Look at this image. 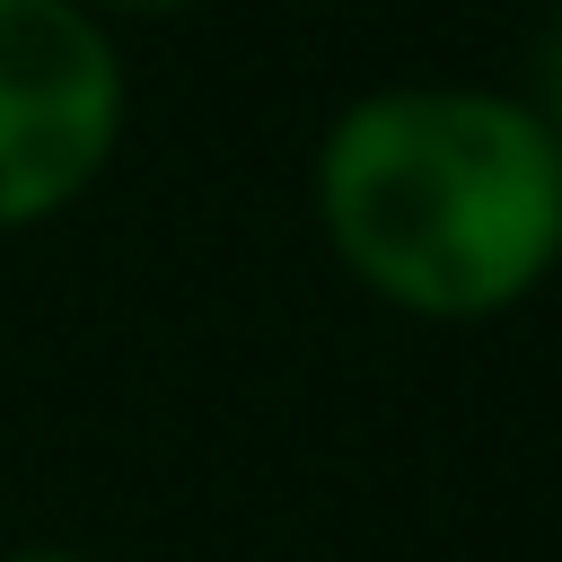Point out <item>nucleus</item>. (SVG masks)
<instances>
[{
	"instance_id": "7ed1b4c3",
	"label": "nucleus",
	"mask_w": 562,
	"mask_h": 562,
	"mask_svg": "<svg viewBox=\"0 0 562 562\" xmlns=\"http://www.w3.org/2000/svg\"><path fill=\"white\" fill-rule=\"evenodd\" d=\"M553 132H562V18H553V35H544V105H536Z\"/></svg>"
},
{
	"instance_id": "20e7f679",
	"label": "nucleus",
	"mask_w": 562,
	"mask_h": 562,
	"mask_svg": "<svg viewBox=\"0 0 562 562\" xmlns=\"http://www.w3.org/2000/svg\"><path fill=\"white\" fill-rule=\"evenodd\" d=\"M88 9L114 26V18H176V9H202V0H88Z\"/></svg>"
},
{
	"instance_id": "39448f33",
	"label": "nucleus",
	"mask_w": 562,
	"mask_h": 562,
	"mask_svg": "<svg viewBox=\"0 0 562 562\" xmlns=\"http://www.w3.org/2000/svg\"><path fill=\"white\" fill-rule=\"evenodd\" d=\"M0 562H97V553H79V544H9Z\"/></svg>"
},
{
	"instance_id": "f03ea898",
	"label": "nucleus",
	"mask_w": 562,
	"mask_h": 562,
	"mask_svg": "<svg viewBox=\"0 0 562 562\" xmlns=\"http://www.w3.org/2000/svg\"><path fill=\"white\" fill-rule=\"evenodd\" d=\"M132 123L123 44L88 0H0V237L97 193Z\"/></svg>"
},
{
	"instance_id": "f257e3e1",
	"label": "nucleus",
	"mask_w": 562,
	"mask_h": 562,
	"mask_svg": "<svg viewBox=\"0 0 562 562\" xmlns=\"http://www.w3.org/2000/svg\"><path fill=\"white\" fill-rule=\"evenodd\" d=\"M316 228L404 316H501L562 263V132L501 88H369L316 140Z\"/></svg>"
}]
</instances>
